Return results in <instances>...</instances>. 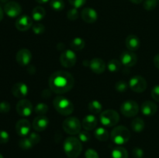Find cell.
Returning a JSON list of instances; mask_svg holds the SVG:
<instances>
[{"label":"cell","mask_w":159,"mask_h":158,"mask_svg":"<svg viewBox=\"0 0 159 158\" xmlns=\"http://www.w3.org/2000/svg\"><path fill=\"white\" fill-rule=\"evenodd\" d=\"M48 84L51 91L61 94L71 90L74 87L75 79L68 71H57L50 76Z\"/></svg>","instance_id":"1"},{"label":"cell","mask_w":159,"mask_h":158,"mask_svg":"<svg viewBox=\"0 0 159 158\" xmlns=\"http://www.w3.org/2000/svg\"><path fill=\"white\" fill-rule=\"evenodd\" d=\"M64 150L69 158H77L81 154L82 145L80 139L74 136H70L64 143Z\"/></svg>","instance_id":"2"},{"label":"cell","mask_w":159,"mask_h":158,"mask_svg":"<svg viewBox=\"0 0 159 158\" xmlns=\"http://www.w3.org/2000/svg\"><path fill=\"white\" fill-rule=\"evenodd\" d=\"M54 108L62 116H69L74 111V105L69 99L61 95L54 98L53 101Z\"/></svg>","instance_id":"3"},{"label":"cell","mask_w":159,"mask_h":158,"mask_svg":"<svg viewBox=\"0 0 159 158\" xmlns=\"http://www.w3.org/2000/svg\"><path fill=\"white\" fill-rule=\"evenodd\" d=\"M110 137L114 143L117 144V145H123L128 142L130 139V130L124 125H118L113 129Z\"/></svg>","instance_id":"4"},{"label":"cell","mask_w":159,"mask_h":158,"mask_svg":"<svg viewBox=\"0 0 159 158\" xmlns=\"http://www.w3.org/2000/svg\"><path fill=\"white\" fill-rule=\"evenodd\" d=\"M99 120L101 123L107 127H112L119 122L120 116L116 111L113 109H107L100 113Z\"/></svg>","instance_id":"5"},{"label":"cell","mask_w":159,"mask_h":158,"mask_svg":"<svg viewBox=\"0 0 159 158\" xmlns=\"http://www.w3.org/2000/svg\"><path fill=\"white\" fill-rule=\"evenodd\" d=\"M62 128L69 135H77L81 132L82 124L76 117H68L62 123Z\"/></svg>","instance_id":"6"},{"label":"cell","mask_w":159,"mask_h":158,"mask_svg":"<svg viewBox=\"0 0 159 158\" xmlns=\"http://www.w3.org/2000/svg\"><path fill=\"white\" fill-rule=\"evenodd\" d=\"M120 112L126 117H134L139 112V105L133 100L125 101L121 105Z\"/></svg>","instance_id":"7"},{"label":"cell","mask_w":159,"mask_h":158,"mask_svg":"<svg viewBox=\"0 0 159 158\" xmlns=\"http://www.w3.org/2000/svg\"><path fill=\"white\" fill-rule=\"evenodd\" d=\"M77 57L75 52L71 50H65L60 56L61 64L67 68H72L75 65Z\"/></svg>","instance_id":"8"},{"label":"cell","mask_w":159,"mask_h":158,"mask_svg":"<svg viewBox=\"0 0 159 158\" xmlns=\"http://www.w3.org/2000/svg\"><path fill=\"white\" fill-rule=\"evenodd\" d=\"M129 86H130V89L134 92H144L147 88V81L144 77H141V76H134L129 81Z\"/></svg>","instance_id":"9"},{"label":"cell","mask_w":159,"mask_h":158,"mask_svg":"<svg viewBox=\"0 0 159 158\" xmlns=\"http://www.w3.org/2000/svg\"><path fill=\"white\" fill-rule=\"evenodd\" d=\"M33 105L27 99H20L16 104V112L20 116L28 117L33 112Z\"/></svg>","instance_id":"10"},{"label":"cell","mask_w":159,"mask_h":158,"mask_svg":"<svg viewBox=\"0 0 159 158\" xmlns=\"http://www.w3.org/2000/svg\"><path fill=\"white\" fill-rule=\"evenodd\" d=\"M16 60L20 66H27L32 60V54H31L30 50L26 48H22L17 52L16 55Z\"/></svg>","instance_id":"11"},{"label":"cell","mask_w":159,"mask_h":158,"mask_svg":"<svg viewBox=\"0 0 159 158\" xmlns=\"http://www.w3.org/2000/svg\"><path fill=\"white\" fill-rule=\"evenodd\" d=\"M4 12L10 18H15L21 14L22 8L18 2L11 1L5 5Z\"/></svg>","instance_id":"12"},{"label":"cell","mask_w":159,"mask_h":158,"mask_svg":"<svg viewBox=\"0 0 159 158\" xmlns=\"http://www.w3.org/2000/svg\"><path fill=\"white\" fill-rule=\"evenodd\" d=\"M30 122L27 119H20L16 124V131L20 136L25 137V136H28L30 133Z\"/></svg>","instance_id":"13"},{"label":"cell","mask_w":159,"mask_h":158,"mask_svg":"<svg viewBox=\"0 0 159 158\" xmlns=\"http://www.w3.org/2000/svg\"><path fill=\"white\" fill-rule=\"evenodd\" d=\"M138 61V57L133 51H124L120 55V62L127 68L134 66Z\"/></svg>","instance_id":"14"},{"label":"cell","mask_w":159,"mask_h":158,"mask_svg":"<svg viewBox=\"0 0 159 158\" xmlns=\"http://www.w3.org/2000/svg\"><path fill=\"white\" fill-rule=\"evenodd\" d=\"M91 71L94 72L95 74H100L105 71L106 70V64L104 60L101 58H93L88 62L87 64Z\"/></svg>","instance_id":"15"},{"label":"cell","mask_w":159,"mask_h":158,"mask_svg":"<svg viewBox=\"0 0 159 158\" xmlns=\"http://www.w3.org/2000/svg\"><path fill=\"white\" fill-rule=\"evenodd\" d=\"M15 26L18 30L26 31L33 26V20L29 15H21L16 20Z\"/></svg>","instance_id":"16"},{"label":"cell","mask_w":159,"mask_h":158,"mask_svg":"<svg viewBox=\"0 0 159 158\" xmlns=\"http://www.w3.org/2000/svg\"><path fill=\"white\" fill-rule=\"evenodd\" d=\"M12 93L17 99H23L27 95L28 87L26 84L18 82L12 87Z\"/></svg>","instance_id":"17"},{"label":"cell","mask_w":159,"mask_h":158,"mask_svg":"<svg viewBox=\"0 0 159 158\" xmlns=\"http://www.w3.org/2000/svg\"><path fill=\"white\" fill-rule=\"evenodd\" d=\"M49 125V119L45 116H38L34 119L33 128L37 132H43L48 128Z\"/></svg>","instance_id":"18"},{"label":"cell","mask_w":159,"mask_h":158,"mask_svg":"<svg viewBox=\"0 0 159 158\" xmlns=\"http://www.w3.org/2000/svg\"><path fill=\"white\" fill-rule=\"evenodd\" d=\"M82 19L87 23H94L98 19V14L94 9L87 7L81 12Z\"/></svg>","instance_id":"19"},{"label":"cell","mask_w":159,"mask_h":158,"mask_svg":"<svg viewBox=\"0 0 159 158\" xmlns=\"http://www.w3.org/2000/svg\"><path fill=\"white\" fill-rule=\"evenodd\" d=\"M158 106L156 104L152 101H145L142 103L141 107V111L142 114L145 116H152L156 113Z\"/></svg>","instance_id":"20"},{"label":"cell","mask_w":159,"mask_h":158,"mask_svg":"<svg viewBox=\"0 0 159 158\" xmlns=\"http://www.w3.org/2000/svg\"><path fill=\"white\" fill-rule=\"evenodd\" d=\"M98 124V119L93 115H88L83 119L82 125L86 131H90L96 129Z\"/></svg>","instance_id":"21"},{"label":"cell","mask_w":159,"mask_h":158,"mask_svg":"<svg viewBox=\"0 0 159 158\" xmlns=\"http://www.w3.org/2000/svg\"><path fill=\"white\" fill-rule=\"evenodd\" d=\"M125 44L127 49L130 51H136L139 49L141 46V42H140L139 38L136 35H129L126 38Z\"/></svg>","instance_id":"22"},{"label":"cell","mask_w":159,"mask_h":158,"mask_svg":"<svg viewBox=\"0 0 159 158\" xmlns=\"http://www.w3.org/2000/svg\"><path fill=\"white\" fill-rule=\"evenodd\" d=\"M46 15V11L42 6H36L32 11V18L35 21H41Z\"/></svg>","instance_id":"23"},{"label":"cell","mask_w":159,"mask_h":158,"mask_svg":"<svg viewBox=\"0 0 159 158\" xmlns=\"http://www.w3.org/2000/svg\"><path fill=\"white\" fill-rule=\"evenodd\" d=\"M94 136L98 140L101 141V142L107 141L109 137H110V134H109L108 131L104 128H102V127H99V128H97L95 130Z\"/></svg>","instance_id":"24"},{"label":"cell","mask_w":159,"mask_h":158,"mask_svg":"<svg viewBox=\"0 0 159 158\" xmlns=\"http://www.w3.org/2000/svg\"><path fill=\"white\" fill-rule=\"evenodd\" d=\"M112 158H128V152L124 147H115L112 151Z\"/></svg>","instance_id":"25"},{"label":"cell","mask_w":159,"mask_h":158,"mask_svg":"<svg viewBox=\"0 0 159 158\" xmlns=\"http://www.w3.org/2000/svg\"><path fill=\"white\" fill-rule=\"evenodd\" d=\"M144 122L141 118L137 117L132 121L131 122V129L134 132H137V133H141L144 130Z\"/></svg>","instance_id":"26"},{"label":"cell","mask_w":159,"mask_h":158,"mask_svg":"<svg viewBox=\"0 0 159 158\" xmlns=\"http://www.w3.org/2000/svg\"><path fill=\"white\" fill-rule=\"evenodd\" d=\"M88 108L90 112L93 114H99L102 112V104L97 100H93L90 102L88 105Z\"/></svg>","instance_id":"27"},{"label":"cell","mask_w":159,"mask_h":158,"mask_svg":"<svg viewBox=\"0 0 159 158\" xmlns=\"http://www.w3.org/2000/svg\"><path fill=\"white\" fill-rule=\"evenodd\" d=\"M85 46V40L80 37H75L70 43V46L74 50H81Z\"/></svg>","instance_id":"28"},{"label":"cell","mask_w":159,"mask_h":158,"mask_svg":"<svg viewBox=\"0 0 159 158\" xmlns=\"http://www.w3.org/2000/svg\"><path fill=\"white\" fill-rule=\"evenodd\" d=\"M122 63L120 62V60H116V59H113V60H110L107 64V68H108V70L110 71V72H116V71H120V69L121 68V66H122Z\"/></svg>","instance_id":"29"},{"label":"cell","mask_w":159,"mask_h":158,"mask_svg":"<svg viewBox=\"0 0 159 158\" xmlns=\"http://www.w3.org/2000/svg\"><path fill=\"white\" fill-rule=\"evenodd\" d=\"M50 6L53 10L60 12L65 8V2L63 0H51L50 2Z\"/></svg>","instance_id":"30"},{"label":"cell","mask_w":159,"mask_h":158,"mask_svg":"<svg viewBox=\"0 0 159 158\" xmlns=\"http://www.w3.org/2000/svg\"><path fill=\"white\" fill-rule=\"evenodd\" d=\"M34 112L38 116H45V114L48 112V105L42 102L38 103L34 108Z\"/></svg>","instance_id":"31"},{"label":"cell","mask_w":159,"mask_h":158,"mask_svg":"<svg viewBox=\"0 0 159 158\" xmlns=\"http://www.w3.org/2000/svg\"><path fill=\"white\" fill-rule=\"evenodd\" d=\"M19 146H20V147L21 149L26 150L32 148L34 145L33 144V143L31 142L30 139L29 138L26 137V138H23V139H21L20 141H19Z\"/></svg>","instance_id":"32"},{"label":"cell","mask_w":159,"mask_h":158,"mask_svg":"<svg viewBox=\"0 0 159 158\" xmlns=\"http://www.w3.org/2000/svg\"><path fill=\"white\" fill-rule=\"evenodd\" d=\"M158 6V0H145L144 2V9L147 11H152Z\"/></svg>","instance_id":"33"},{"label":"cell","mask_w":159,"mask_h":158,"mask_svg":"<svg viewBox=\"0 0 159 158\" xmlns=\"http://www.w3.org/2000/svg\"><path fill=\"white\" fill-rule=\"evenodd\" d=\"M79 16V12L78 11V9L76 8H72V9H69L67 12V17L71 21H75V20H78Z\"/></svg>","instance_id":"34"},{"label":"cell","mask_w":159,"mask_h":158,"mask_svg":"<svg viewBox=\"0 0 159 158\" xmlns=\"http://www.w3.org/2000/svg\"><path fill=\"white\" fill-rule=\"evenodd\" d=\"M127 88H128V85L124 81H118L116 83V85H115V89H116V91L120 93L127 91Z\"/></svg>","instance_id":"35"},{"label":"cell","mask_w":159,"mask_h":158,"mask_svg":"<svg viewBox=\"0 0 159 158\" xmlns=\"http://www.w3.org/2000/svg\"><path fill=\"white\" fill-rule=\"evenodd\" d=\"M32 29H33V32H34V33L37 34V35H40V34L44 33L45 26L44 25H43L42 23H36V24H34V26H33Z\"/></svg>","instance_id":"36"},{"label":"cell","mask_w":159,"mask_h":158,"mask_svg":"<svg viewBox=\"0 0 159 158\" xmlns=\"http://www.w3.org/2000/svg\"><path fill=\"white\" fill-rule=\"evenodd\" d=\"M79 138L80 141L83 143H86L90 140L91 136H90L89 133H88L87 131H82L79 133Z\"/></svg>","instance_id":"37"},{"label":"cell","mask_w":159,"mask_h":158,"mask_svg":"<svg viewBox=\"0 0 159 158\" xmlns=\"http://www.w3.org/2000/svg\"><path fill=\"white\" fill-rule=\"evenodd\" d=\"M28 138L30 139L31 142L33 143L34 145H36V144L39 143L40 141V136L38 133H30L29 135H28Z\"/></svg>","instance_id":"38"},{"label":"cell","mask_w":159,"mask_h":158,"mask_svg":"<svg viewBox=\"0 0 159 158\" xmlns=\"http://www.w3.org/2000/svg\"><path fill=\"white\" fill-rule=\"evenodd\" d=\"M9 134L5 130H0V143L4 144L9 142Z\"/></svg>","instance_id":"39"},{"label":"cell","mask_w":159,"mask_h":158,"mask_svg":"<svg viewBox=\"0 0 159 158\" xmlns=\"http://www.w3.org/2000/svg\"><path fill=\"white\" fill-rule=\"evenodd\" d=\"M11 105L8 102H0V112L7 113L10 111Z\"/></svg>","instance_id":"40"},{"label":"cell","mask_w":159,"mask_h":158,"mask_svg":"<svg viewBox=\"0 0 159 158\" xmlns=\"http://www.w3.org/2000/svg\"><path fill=\"white\" fill-rule=\"evenodd\" d=\"M70 4L74 8L79 9V8L82 7L86 2V0H68Z\"/></svg>","instance_id":"41"},{"label":"cell","mask_w":159,"mask_h":158,"mask_svg":"<svg viewBox=\"0 0 159 158\" xmlns=\"http://www.w3.org/2000/svg\"><path fill=\"white\" fill-rule=\"evenodd\" d=\"M85 158H99L97 152L93 149H89L85 153Z\"/></svg>","instance_id":"42"},{"label":"cell","mask_w":159,"mask_h":158,"mask_svg":"<svg viewBox=\"0 0 159 158\" xmlns=\"http://www.w3.org/2000/svg\"><path fill=\"white\" fill-rule=\"evenodd\" d=\"M132 154L134 158H142L144 156V151L139 147H135L132 151Z\"/></svg>","instance_id":"43"},{"label":"cell","mask_w":159,"mask_h":158,"mask_svg":"<svg viewBox=\"0 0 159 158\" xmlns=\"http://www.w3.org/2000/svg\"><path fill=\"white\" fill-rule=\"evenodd\" d=\"M152 97L156 102H159V85H155L152 90Z\"/></svg>","instance_id":"44"},{"label":"cell","mask_w":159,"mask_h":158,"mask_svg":"<svg viewBox=\"0 0 159 158\" xmlns=\"http://www.w3.org/2000/svg\"><path fill=\"white\" fill-rule=\"evenodd\" d=\"M154 64L158 69H159V54H156L154 57Z\"/></svg>","instance_id":"45"},{"label":"cell","mask_w":159,"mask_h":158,"mask_svg":"<svg viewBox=\"0 0 159 158\" xmlns=\"http://www.w3.org/2000/svg\"><path fill=\"white\" fill-rule=\"evenodd\" d=\"M130 1L131 2L134 3V4H140V3L142 2L144 0H130Z\"/></svg>","instance_id":"46"},{"label":"cell","mask_w":159,"mask_h":158,"mask_svg":"<svg viewBox=\"0 0 159 158\" xmlns=\"http://www.w3.org/2000/svg\"><path fill=\"white\" fill-rule=\"evenodd\" d=\"M35 1L40 4H43V3H47L49 0H35Z\"/></svg>","instance_id":"47"},{"label":"cell","mask_w":159,"mask_h":158,"mask_svg":"<svg viewBox=\"0 0 159 158\" xmlns=\"http://www.w3.org/2000/svg\"><path fill=\"white\" fill-rule=\"evenodd\" d=\"M2 19H3V11L2 9V8L0 7V22L2 20Z\"/></svg>","instance_id":"48"},{"label":"cell","mask_w":159,"mask_h":158,"mask_svg":"<svg viewBox=\"0 0 159 158\" xmlns=\"http://www.w3.org/2000/svg\"><path fill=\"white\" fill-rule=\"evenodd\" d=\"M0 1H1V2H3V3H7V2H9V0H0Z\"/></svg>","instance_id":"49"},{"label":"cell","mask_w":159,"mask_h":158,"mask_svg":"<svg viewBox=\"0 0 159 158\" xmlns=\"http://www.w3.org/2000/svg\"><path fill=\"white\" fill-rule=\"evenodd\" d=\"M0 158H3L2 155V154H1V153H0Z\"/></svg>","instance_id":"50"}]
</instances>
